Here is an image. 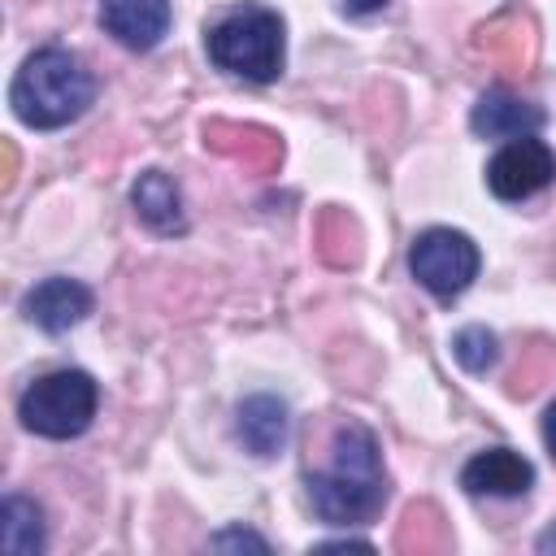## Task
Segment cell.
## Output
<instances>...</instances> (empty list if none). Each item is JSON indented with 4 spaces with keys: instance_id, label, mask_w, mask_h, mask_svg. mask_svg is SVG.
I'll list each match as a JSON object with an SVG mask.
<instances>
[{
    "instance_id": "4",
    "label": "cell",
    "mask_w": 556,
    "mask_h": 556,
    "mask_svg": "<svg viewBox=\"0 0 556 556\" xmlns=\"http://www.w3.org/2000/svg\"><path fill=\"white\" fill-rule=\"evenodd\" d=\"M96 404H100V391H96V378L83 374V369H56V374H43L35 378L22 400H17V417L30 434H43V439H74L91 426L96 417Z\"/></svg>"
},
{
    "instance_id": "9",
    "label": "cell",
    "mask_w": 556,
    "mask_h": 556,
    "mask_svg": "<svg viewBox=\"0 0 556 556\" xmlns=\"http://www.w3.org/2000/svg\"><path fill=\"white\" fill-rule=\"evenodd\" d=\"M26 317L48 330V334H61L70 326H78L87 313H91V291L74 278H43L30 295H26Z\"/></svg>"
},
{
    "instance_id": "18",
    "label": "cell",
    "mask_w": 556,
    "mask_h": 556,
    "mask_svg": "<svg viewBox=\"0 0 556 556\" xmlns=\"http://www.w3.org/2000/svg\"><path fill=\"white\" fill-rule=\"evenodd\" d=\"M539 552H556V526H552V530L539 539Z\"/></svg>"
},
{
    "instance_id": "2",
    "label": "cell",
    "mask_w": 556,
    "mask_h": 556,
    "mask_svg": "<svg viewBox=\"0 0 556 556\" xmlns=\"http://www.w3.org/2000/svg\"><path fill=\"white\" fill-rule=\"evenodd\" d=\"M91 96H96L91 74L65 48H39L35 56H26V65L17 70V78L9 87L13 113L35 130H56V126L83 117Z\"/></svg>"
},
{
    "instance_id": "1",
    "label": "cell",
    "mask_w": 556,
    "mask_h": 556,
    "mask_svg": "<svg viewBox=\"0 0 556 556\" xmlns=\"http://www.w3.org/2000/svg\"><path fill=\"white\" fill-rule=\"evenodd\" d=\"M308 495L317 517L330 526H361L382 508V495H387L382 456L365 426L356 421L339 426L330 443V465L308 478Z\"/></svg>"
},
{
    "instance_id": "14",
    "label": "cell",
    "mask_w": 556,
    "mask_h": 556,
    "mask_svg": "<svg viewBox=\"0 0 556 556\" xmlns=\"http://www.w3.org/2000/svg\"><path fill=\"white\" fill-rule=\"evenodd\" d=\"M452 352L456 361L469 369V374H486L491 361H495V334L486 326H465L456 339H452Z\"/></svg>"
},
{
    "instance_id": "6",
    "label": "cell",
    "mask_w": 556,
    "mask_h": 556,
    "mask_svg": "<svg viewBox=\"0 0 556 556\" xmlns=\"http://www.w3.org/2000/svg\"><path fill=\"white\" fill-rule=\"evenodd\" d=\"M552 178H556V152L534 135L504 143L486 165V182L500 200H526V195L543 191Z\"/></svg>"
},
{
    "instance_id": "16",
    "label": "cell",
    "mask_w": 556,
    "mask_h": 556,
    "mask_svg": "<svg viewBox=\"0 0 556 556\" xmlns=\"http://www.w3.org/2000/svg\"><path fill=\"white\" fill-rule=\"evenodd\" d=\"M543 439H547V452H552V460H556V404H552L547 417H543Z\"/></svg>"
},
{
    "instance_id": "15",
    "label": "cell",
    "mask_w": 556,
    "mask_h": 556,
    "mask_svg": "<svg viewBox=\"0 0 556 556\" xmlns=\"http://www.w3.org/2000/svg\"><path fill=\"white\" fill-rule=\"evenodd\" d=\"M230 543H252V547H265V539H256V534H239V530H230V534H217V539H213V547H230Z\"/></svg>"
},
{
    "instance_id": "12",
    "label": "cell",
    "mask_w": 556,
    "mask_h": 556,
    "mask_svg": "<svg viewBox=\"0 0 556 556\" xmlns=\"http://www.w3.org/2000/svg\"><path fill=\"white\" fill-rule=\"evenodd\" d=\"M135 213L152 226V230H182V204H178V187L161 174V169H148L139 182H135Z\"/></svg>"
},
{
    "instance_id": "3",
    "label": "cell",
    "mask_w": 556,
    "mask_h": 556,
    "mask_svg": "<svg viewBox=\"0 0 556 556\" xmlns=\"http://www.w3.org/2000/svg\"><path fill=\"white\" fill-rule=\"evenodd\" d=\"M208 56L217 70L248 78V83H269L282 70V22L274 9L243 4L226 13L208 30Z\"/></svg>"
},
{
    "instance_id": "11",
    "label": "cell",
    "mask_w": 556,
    "mask_h": 556,
    "mask_svg": "<svg viewBox=\"0 0 556 556\" xmlns=\"http://www.w3.org/2000/svg\"><path fill=\"white\" fill-rule=\"evenodd\" d=\"M239 439L256 456H274L287 443V404L274 395H252L239 404Z\"/></svg>"
},
{
    "instance_id": "5",
    "label": "cell",
    "mask_w": 556,
    "mask_h": 556,
    "mask_svg": "<svg viewBox=\"0 0 556 556\" xmlns=\"http://www.w3.org/2000/svg\"><path fill=\"white\" fill-rule=\"evenodd\" d=\"M478 248L469 235L460 230H447V226H430L413 239V252H408V265H413V278L439 295V300H452L460 295L473 278H478Z\"/></svg>"
},
{
    "instance_id": "7",
    "label": "cell",
    "mask_w": 556,
    "mask_h": 556,
    "mask_svg": "<svg viewBox=\"0 0 556 556\" xmlns=\"http://www.w3.org/2000/svg\"><path fill=\"white\" fill-rule=\"evenodd\" d=\"M100 22L117 43L148 52L169 30V0H100Z\"/></svg>"
},
{
    "instance_id": "10",
    "label": "cell",
    "mask_w": 556,
    "mask_h": 556,
    "mask_svg": "<svg viewBox=\"0 0 556 556\" xmlns=\"http://www.w3.org/2000/svg\"><path fill=\"white\" fill-rule=\"evenodd\" d=\"M469 126L482 139H521V135H534L543 126V109H534V104H526L508 91H486L473 104Z\"/></svg>"
},
{
    "instance_id": "17",
    "label": "cell",
    "mask_w": 556,
    "mask_h": 556,
    "mask_svg": "<svg viewBox=\"0 0 556 556\" xmlns=\"http://www.w3.org/2000/svg\"><path fill=\"white\" fill-rule=\"evenodd\" d=\"M348 13H374V9H382L387 0H339Z\"/></svg>"
},
{
    "instance_id": "13",
    "label": "cell",
    "mask_w": 556,
    "mask_h": 556,
    "mask_svg": "<svg viewBox=\"0 0 556 556\" xmlns=\"http://www.w3.org/2000/svg\"><path fill=\"white\" fill-rule=\"evenodd\" d=\"M0 543L4 552L13 556H26V552H39L43 547V521H39V508L22 495H9L4 500V521H0Z\"/></svg>"
},
{
    "instance_id": "8",
    "label": "cell",
    "mask_w": 556,
    "mask_h": 556,
    "mask_svg": "<svg viewBox=\"0 0 556 556\" xmlns=\"http://www.w3.org/2000/svg\"><path fill=\"white\" fill-rule=\"evenodd\" d=\"M534 482V469L526 456H517L513 447H491V452H478L465 469H460V486L469 495H526Z\"/></svg>"
}]
</instances>
